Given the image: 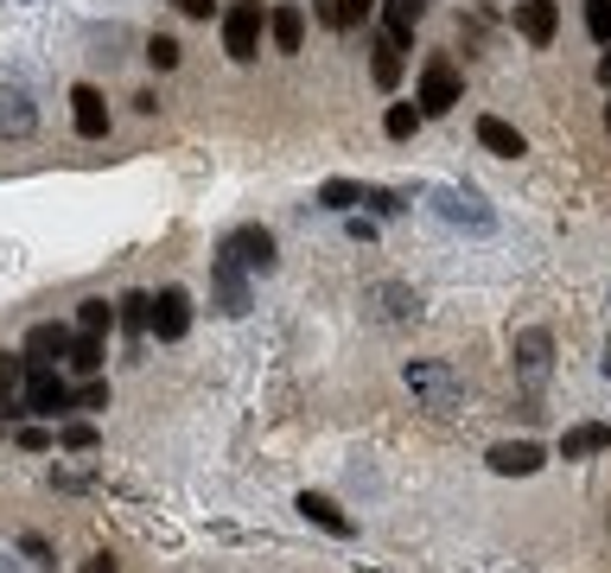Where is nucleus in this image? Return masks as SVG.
Masks as SVG:
<instances>
[{
    "label": "nucleus",
    "mask_w": 611,
    "mask_h": 573,
    "mask_svg": "<svg viewBox=\"0 0 611 573\" xmlns=\"http://www.w3.org/2000/svg\"><path fill=\"white\" fill-rule=\"evenodd\" d=\"M427 205H433V217H439V223H453V230H472V236H490V230H497V210L484 205L478 191H458V185H433Z\"/></svg>",
    "instance_id": "1"
},
{
    "label": "nucleus",
    "mask_w": 611,
    "mask_h": 573,
    "mask_svg": "<svg viewBox=\"0 0 611 573\" xmlns=\"http://www.w3.org/2000/svg\"><path fill=\"white\" fill-rule=\"evenodd\" d=\"M402 376H407V389L421 395V408H439V415H446V408H458V402H465V383H458V369H453V364L414 357Z\"/></svg>",
    "instance_id": "2"
},
{
    "label": "nucleus",
    "mask_w": 611,
    "mask_h": 573,
    "mask_svg": "<svg viewBox=\"0 0 611 573\" xmlns=\"http://www.w3.org/2000/svg\"><path fill=\"white\" fill-rule=\"evenodd\" d=\"M20 415H32V420H58V415H71V383H64L58 369H25Z\"/></svg>",
    "instance_id": "3"
},
{
    "label": "nucleus",
    "mask_w": 611,
    "mask_h": 573,
    "mask_svg": "<svg viewBox=\"0 0 611 573\" xmlns=\"http://www.w3.org/2000/svg\"><path fill=\"white\" fill-rule=\"evenodd\" d=\"M261 32H268V13H261L255 0H236L224 13V52L236 58V64H249L255 45H261Z\"/></svg>",
    "instance_id": "4"
},
{
    "label": "nucleus",
    "mask_w": 611,
    "mask_h": 573,
    "mask_svg": "<svg viewBox=\"0 0 611 573\" xmlns=\"http://www.w3.org/2000/svg\"><path fill=\"white\" fill-rule=\"evenodd\" d=\"M210 293H217V306H224L229 319H242L255 306L249 274H242V261L229 256V249H217V261H210Z\"/></svg>",
    "instance_id": "5"
},
{
    "label": "nucleus",
    "mask_w": 611,
    "mask_h": 573,
    "mask_svg": "<svg viewBox=\"0 0 611 573\" xmlns=\"http://www.w3.org/2000/svg\"><path fill=\"white\" fill-rule=\"evenodd\" d=\"M421 115H446V108H458V71H453V58H439L433 52L427 64H421Z\"/></svg>",
    "instance_id": "6"
},
{
    "label": "nucleus",
    "mask_w": 611,
    "mask_h": 573,
    "mask_svg": "<svg viewBox=\"0 0 611 573\" xmlns=\"http://www.w3.org/2000/svg\"><path fill=\"white\" fill-rule=\"evenodd\" d=\"M185 332H191V293H185V286H159V293H153V338L178 344Z\"/></svg>",
    "instance_id": "7"
},
{
    "label": "nucleus",
    "mask_w": 611,
    "mask_h": 573,
    "mask_svg": "<svg viewBox=\"0 0 611 573\" xmlns=\"http://www.w3.org/2000/svg\"><path fill=\"white\" fill-rule=\"evenodd\" d=\"M71 338H76V325H32L25 332V369H58L64 357H71Z\"/></svg>",
    "instance_id": "8"
},
{
    "label": "nucleus",
    "mask_w": 611,
    "mask_h": 573,
    "mask_svg": "<svg viewBox=\"0 0 611 573\" xmlns=\"http://www.w3.org/2000/svg\"><path fill=\"white\" fill-rule=\"evenodd\" d=\"M548 369H555V344H548V332H522V338H516V376H522V389L541 395L548 389Z\"/></svg>",
    "instance_id": "9"
},
{
    "label": "nucleus",
    "mask_w": 611,
    "mask_h": 573,
    "mask_svg": "<svg viewBox=\"0 0 611 573\" xmlns=\"http://www.w3.org/2000/svg\"><path fill=\"white\" fill-rule=\"evenodd\" d=\"M224 249L236 261H242V268H255V274H275V230H261V223H242V230H229L224 236Z\"/></svg>",
    "instance_id": "10"
},
{
    "label": "nucleus",
    "mask_w": 611,
    "mask_h": 573,
    "mask_svg": "<svg viewBox=\"0 0 611 573\" xmlns=\"http://www.w3.org/2000/svg\"><path fill=\"white\" fill-rule=\"evenodd\" d=\"M71 122H76L83 140H102V134H108V103H102L96 83H76L71 90Z\"/></svg>",
    "instance_id": "11"
},
{
    "label": "nucleus",
    "mask_w": 611,
    "mask_h": 573,
    "mask_svg": "<svg viewBox=\"0 0 611 573\" xmlns=\"http://www.w3.org/2000/svg\"><path fill=\"white\" fill-rule=\"evenodd\" d=\"M293 510H300V517L312 522V529H325V535H338V542H344V535H356V522L344 517V510H338V503H331L325 491H300V503H293Z\"/></svg>",
    "instance_id": "12"
},
{
    "label": "nucleus",
    "mask_w": 611,
    "mask_h": 573,
    "mask_svg": "<svg viewBox=\"0 0 611 573\" xmlns=\"http://www.w3.org/2000/svg\"><path fill=\"white\" fill-rule=\"evenodd\" d=\"M541 446L535 440H504V446H490V471L497 478H529V471H541Z\"/></svg>",
    "instance_id": "13"
},
{
    "label": "nucleus",
    "mask_w": 611,
    "mask_h": 573,
    "mask_svg": "<svg viewBox=\"0 0 611 573\" xmlns=\"http://www.w3.org/2000/svg\"><path fill=\"white\" fill-rule=\"evenodd\" d=\"M592 452H611V427L605 420H580L560 434V459H592Z\"/></svg>",
    "instance_id": "14"
},
{
    "label": "nucleus",
    "mask_w": 611,
    "mask_h": 573,
    "mask_svg": "<svg viewBox=\"0 0 611 573\" xmlns=\"http://www.w3.org/2000/svg\"><path fill=\"white\" fill-rule=\"evenodd\" d=\"M20 395H25V357L0 351V420H20Z\"/></svg>",
    "instance_id": "15"
},
{
    "label": "nucleus",
    "mask_w": 611,
    "mask_h": 573,
    "mask_svg": "<svg viewBox=\"0 0 611 573\" xmlns=\"http://www.w3.org/2000/svg\"><path fill=\"white\" fill-rule=\"evenodd\" d=\"M516 32H522L529 45H548V39H555V0H522V7H516Z\"/></svg>",
    "instance_id": "16"
},
{
    "label": "nucleus",
    "mask_w": 611,
    "mask_h": 573,
    "mask_svg": "<svg viewBox=\"0 0 611 573\" xmlns=\"http://www.w3.org/2000/svg\"><path fill=\"white\" fill-rule=\"evenodd\" d=\"M370 77H376V90H395L402 83V39L395 32H382L376 52H370Z\"/></svg>",
    "instance_id": "17"
},
{
    "label": "nucleus",
    "mask_w": 611,
    "mask_h": 573,
    "mask_svg": "<svg viewBox=\"0 0 611 573\" xmlns=\"http://www.w3.org/2000/svg\"><path fill=\"white\" fill-rule=\"evenodd\" d=\"M478 140L490 147V154H504V159H522V154H529V140L509 128L504 115H484V122H478Z\"/></svg>",
    "instance_id": "18"
},
{
    "label": "nucleus",
    "mask_w": 611,
    "mask_h": 573,
    "mask_svg": "<svg viewBox=\"0 0 611 573\" xmlns=\"http://www.w3.org/2000/svg\"><path fill=\"white\" fill-rule=\"evenodd\" d=\"M370 7H376V0H312V13H319V20H325V27H363V20H370Z\"/></svg>",
    "instance_id": "19"
},
{
    "label": "nucleus",
    "mask_w": 611,
    "mask_h": 573,
    "mask_svg": "<svg viewBox=\"0 0 611 573\" xmlns=\"http://www.w3.org/2000/svg\"><path fill=\"white\" fill-rule=\"evenodd\" d=\"M32 122H39L32 103H25L13 83H0V134H32Z\"/></svg>",
    "instance_id": "20"
},
{
    "label": "nucleus",
    "mask_w": 611,
    "mask_h": 573,
    "mask_svg": "<svg viewBox=\"0 0 611 573\" xmlns=\"http://www.w3.org/2000/svg\"><path fill=\"white\" fill-rule=\"evenodd\" d=\"M268 32H275V52H300V39H306V20H300V7H280L275 20H268Z\"/></svg>",
    "instance_id": "21"
},
{
    "label": "nucleus",
    "mask_w": 611,
    "mask_h": 573,
    "mask_svg": "<svg viewBox=\"0 0 611 573\" xmlns=\"http://www.w3.org/2000/svg\"><path fill=\"white\" fill-rule=\"evenodd\" d=\"M421 13H427V0H382V20H389L395 39H407V32L421 27Z\"/></svg>",
    "instance_id": "22"
},
{
    "label": "nucleus",
    "mask_w": 611,
    "mask_h": 573,
    "mask_svg": "<svg viewBox=\"0 0 611 573\" xmlns=\"http://www.w3.org/2000/svg\"><path fill=\"white\" fill-rule=\"evenodd\" d=\"M319 205H325V210H344V217H351V210L363 205V185H356V179H325V185H319Z\"/></svg>",
    "instance_id": "23"
},
{
    "label": "nucleus",
    "mask_w": 611,
    "mask_h": 573,
    "mask_svg": "<svg viewBox=\"0 0 611 573\" xmlns=\"http://www.w3.org/2000/svg\"><path fill=\"white\" fill-rule=\"evenodd\" d=\"M64 364H71L76 376H96V369H102V338H96V332H76V338H71V357H64Z\"/></svg>",
    "instance_id": "24"
},
{
    "label": "nucleus",
    "mask_w": 611,
    "mask_h": 573,
    "mask_svg": "<svg viewBox=\"0 0 611 573\" xmlns=\"http://www.w3.org/2000/svg\"><path fill=\"white\" fill-rule=\"evenodd\" d=\"M127 325V332H134V338H147L153 332V293H127L122 300V313H115Z\"/></svg>",
    "instance_id": "25"
},
{
    "label": "nucleus",
    "mask_w": 611,
    "mask_h": 573,
    "mask_svg": "<svg viewBox=\"0 0 611 573\" xmlns=\"http://www.w3.org/2000/svg\"><path fill=\"white\" fill-rule=\"evenodd\" d=\"M108 325H115V306H108V300H76V332H108Z\"/></svg>",
    "instance_id": "26"
},
{
    "label": "nucleus",
    "mask_w": 611,
    "mask_h": 573,
    "mask_svg": "<svg viewBox=\"0 0 611 573\" xmlns=\"http://www.w3.org/2000/svg\"><path fill=\"white\" fill-rule=\"evenodd\" d=\"M382 128L395 134V140H414V134H421V103H395V108H389V122H382Z\"/></svg>",
    "instance_id": "27"
},
{
    "label": "nucleus",
    "mask_w": 611,
    "mask_h": 573,
    "mask_svg": "<svg viewBox=\"0 0 611 573\" xmlns=\"http://www.w3.org/2000/svg\"><path fill=\"white\" fill-rule=\"evenodd\" d=\"M96 440L102 434L90 427V420H64V427H58V446H64V452H90Z\"/></svg>",
    "instance_id": "28"
},
{
    "label": "nucleus",
    "mask_w": 611,
    "mask_h": 573,
    "mask_svg": "<svg viewBox=\"0 0 611 573\" xmlns=\"http://www.w3.org/2000/svg\"><path fill=\"white\" fill-rule=\"evenodd\" d=\"M71 408H76V415H102V408H108V383H96V376H90L83 389H71Z\"/></svg>",
    "instance_id": "29"
},
{
    "label": "nucleus",
    "mask_w": 611,
    "mask_h": 573,
    "mask_svg": "<svg viewBox=\"0 0 611 573\" xmlns=\"http://www.w3.org/2000/svg\"><path fill=\"white\" fill-rule=\"evenodd\" d=\"M147 58H153V71H178V39L153 32V39H147Z\"/></svg>",
    "instance_id": "30"
},
{
    "label": "nucleus",
    "mask_w": 611,
    "mask_h": 573,
    "mask_svg": "<svg viewBox=\"0 0 611 573\" xmlns=\"http://www.w3.org/2000/svg\"><path fill=\"white\" fill-rule=\"evenodd\" d=\"M586 27L599 45H611V0H586Z\"/></svg>",
    "instance_id": "31"
},
{
    "label": "nucleus",
    "mask_w": 611,
    "mask_h": 573,
    "mask_svg": "<svg viewBox=\"0 0 611 573\" xmlns=\"http://www.w3.org/2000/svg\"><path fill=\"white\" fill-rule=\"evenodd\" d=\"M363 205L376 210V217H395V210H402V191H382V185H363Z\"/></svg>",
    "instance_id": "32"
},
{
    "label": "nucleus",
    "mask_w": 611,
    "mask_h": 573,
    "mask_svg": "<svg viewBox=\"0 0 611 573\" xmlns=\"http://www.w3.org/2000/svg\"><path fill=\"white\" fill-rule=\"evenodd\" d=\"M20 548H25V554H32V561H39V567H45V573H58V554H51V548L39 542V535H25Z\"/></svg>",
    "instance_id": "33"
},
{
    "label": "nucleus",
    "mask_w": 611,
    "mask_h": 573,
    "mask_svg": "<svg viewBox=\"0 0 611 573\" xmlns=\"http://www.w3.org/2000/svg\"><path fill=\"white\" fill-rule=\"evenodd\" d=\"M173 7L185 20H210V13H217V0H173Z\"/></svg>",
    "instance_id": "34"
},
{
    "label": "nucleus",
    "mask_w": 611,
    "mask_h": 573,
    "mask_svg": "<svg viewBox=\"0 0 611 573\" xmlns=\"http://www.w3.org/2000/svg\"><path fill=\"white\" fill-rule=\"evenodd\" d=\"M20 446H25V452H45L51 434H45V427H20Z\"/></svg>",
    "instance_id": "35"
},
{
    "label": "nucleus",
    "mask_w": 611,
    "mask_h": 573,
    "mask_svg": "<svg viewBox=\"0 0 611 573\" xmlns=\"http://www.w3.org/2000/svg\"><path fill=\"white\" fill-rule=\"evenodd\" d=\"M90 573H122V567H115V561H108V554H96V561H90Z\"/></svg>",
    "instance_id": "36"
},
{
    "label": "nucleus",
    "mask_w": 611,
    "mask_h": 573,
    "mask_svg": "<svg viewBox=\"0 0 611 573\" xmlns=\"http://www.w3.org/2000/svg\"><path fill=\"white\" fill-rule=\"evenodd\" d=\"M599 83H605V90H611V52L599 58Z\"/></svg>",
    "instance_id": "37"
},
{
    "label": "nucleus",
    "mask_w": 611,
    "mask_h": 573,
    "mask_svg": "<svg viewBox=\"0 0 611 573\" xmlns=\"http://www.w3.org/2000/svg\"><path fill=\"white\" fill-rule=\"evenodd\" d=\"M0 573H20V561H7V554H0Z\"/></svg>",
    "instance_id": "38"
},
{
    "label": "nucleus",
    "mask_w": 611,
    "mask_h": 573,
    "mask_svg": "<svg viewBox=\"0 0 611 573\" xmlns=\"http://www.w3.org/2000/svg\"><path fill=\"white\" fill-rule=\"evenodd\" d=\"M605 376H611V344H605Z\"/></svg>",
    "instance_id": "39"
},
{
    "label": "nucleus",
    "mask_w": 611,
    "mask_h": 573,
    "mask_svg": "<svg viewBox=\"0 0 611 573\" xmlns=\"http://www.w3.org/2000/svg\"><path fill=\"white\" fill-rule=\"evenodd\" d=\"M605 128H611V103H605Z\"/></svg>",
    "instance_id": "40"
}]
</instances>
